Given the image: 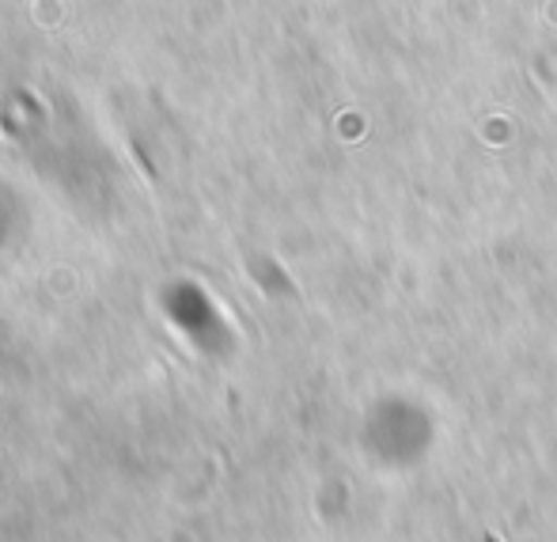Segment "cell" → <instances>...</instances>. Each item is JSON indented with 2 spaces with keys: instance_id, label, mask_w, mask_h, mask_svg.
Segmentation results:
<instances>
[{
  "instance_id": "cell-1",
  "label": "cell",
  "mask_w": 557,
  "mask_h": 542,
  "mask_svg": "<svg viewBox=\"0 0 557 542\" xmlns=\"http://www.w3.org/2000/svg\"><path fill=\"white\" fill-rule=\"evenodd\" d=\"M490 542H493V539H490Z\"/></svg>"
}]
</instances>
